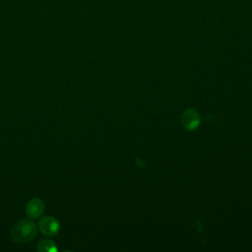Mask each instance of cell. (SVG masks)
Here are the masks:
<instances>
[{
	"instance_id": "obj_1",
	"label": "cell",
	"mask_w": 252,
	"mask_h": 252,
	"mask_svg": "<svg viewBox=\"0 0 252 252\" xmlns=\"http://www.w3.org/2000/svg\"><path fill=\"white\" fill-rule=\"evenodd\" d=\"M37 227L32 220H20L11 228L12 239L20 244L28 243L34 239Z\"/></svg>"
},
{
	"instance_id": "obj_2",
	"label": "cell",
	"mask_w": 252,
	"mask_h": 252,
	"mask_svg": "<svg viewBox=\"0 0 252 252\" xmlns=\"http://www.w3.org/2000/svg\"><path fill=\"white\" fill-rule=\"evenodd\" d=\"M37 228L44 236L54 237L60 230V223L57 219L51 216H47L38 220Z\"/></svg>"
},
{
	"instance_id": "obj_3",
	"label": "cell",
	"mask_w": 252,
	"mask_h": 252,
	"mask_svg": "<svg viewBox=\"0 0 252 252\" xmlns=\"http://www.w3.org/2000/svg\"><path fill=\"white\" fill-rule=\"evenodd\" d=\"M201 122V116L195 108H188L184 110L181 115V124L187 131L196 130Z\"/></svg>"
},
{
	"instance_id": "obj_4",
	"label": "cell",
	"mask_w": 252,
	"mask_h": 252,
	"mask_svg": "<svg viewBox=\"0 0 252 252\" xmlns=\"http://www.w3.org/2000/svg\"><path fill=\"white\" fill-rule=\"evenodd\" d=\"M45 205L43 201L39 198H32L31 199L25 207L26 214L31 219H37L44 213Z\"/></svg>"
},
{
	"instance_id": "obj_5",
	"label": "cell",
	"mask_w": 252,
	"mask_h": 252,
	"mask_svg": "<svg viewBox=\"0 0 252 252\" xmlns=\"http://www.w3.org/2000/svg\"><path fill=\"white\" fill-rule=\"evenodd\" d=\"M36 250L39 252H56L57 246L56 243L50 239H42L36 245Z\"/></svg>"
}]
</instances>
